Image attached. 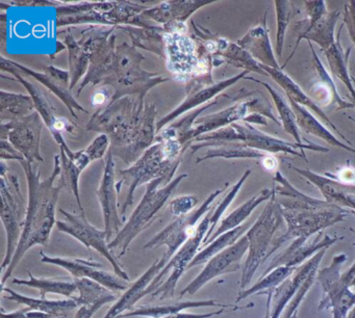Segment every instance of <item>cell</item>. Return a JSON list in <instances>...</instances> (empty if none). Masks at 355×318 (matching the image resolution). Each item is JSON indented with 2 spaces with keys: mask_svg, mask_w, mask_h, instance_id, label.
Wrapping results in <instances>:
<instances>
[{
  "mask_svg": "<svg viewBox=\"0 0 355 318\" xmlns=\"http://www.w3.org/2000/svg\"><path fill=\"white\" fill-rule=\"evenodd\" d=\"M259 66L284 89L286 95H288V100H292V101L296 102L299 105H304L309 107V109L313 110L320 118H323V120L327 123V125H329L334 130H336L343 139H345L349 145H351L350 141L340 132V130L336 128V125L330 121V118L326 116L325 112L321 109V107H320L318 104H315V102H313V99H311V98L301 89V87H299L297 83H295L288 75L284 74L282 69L277 70V69L270 68V67L263 66V64H259Z\"/></svg>",
  "mask_w": 355,
  "mask_h": 318,
  "instance_id": "33",
  "label": "cell"
},
{
  "mask_svg": "<svg viewBox=\"0 0 355 318\" xmlns=\"http://www.w3.org/2000/svg\"><path fill=\"white\" fill-rule=\"evenodd\" d=\"M291 168H293L295 172L303 175L305 178L309 179L311 182L315 184V186L322 191L328 203L338 205L340 199L344 195H348V193H353L355 191V185L344 184V183H340V181L332 180V179L320 176V175L315 174V173L311 172V170H301V168H295V166H291Z\"/></svg>",
  "mask_w": 355,
  "mask_h": 318,
  "instance_id": "42",
  "label": "cell"
},
{
  "mask_svg": "<svg viewBox=\"0 0 355 318\" xmlns=\"http://www.w3.org/2000/svg\"><path fill=\"white\" fill-rule=\"evenodd\" d=\"M217 103L218 98L217 99H214L213 101L205 104V105L200 106V107L196 108V109L187 112V114H184V116L180 118V120L174 121L171 124H169L168 126H166L165 128L162 129L159 133H157V136H155V143H162V141H178L180 143H182V145L191 147L190 143H187L186 139L187 136H188L189 133L192 130L193 126H194L197 118H199V116H200L205 110L209 109V107L216 105Z\"/></svg>",
  "mask_w": 355,
  "mask_h": 318,
  "instance_id": "36",
  "label": "cell"
},
{
  "mask_svg": "<svg viewBox=\"0 0 355 318\" xmlns=\"http://www.w3.org/2000/svg\"><path fill=\"white\" fill-rule=\"evenodd\" d=\"M157 114L155 103H145L140 96H125L97 109L86 129L107 134L114 157L130 166L155 145Z\"/></svg>",
  "mask_w": 355,
  "mask_h": 318,
  "instance_id": "1",
  "label": "cell"
},
{
  "mask_svg": "<svg viewBox=\"0 0 355 318\" xmlns=\"http://www.w3.org/2000/svg\"><path fill=\"white\" fill-rule=\"evenodd\" d=\"M288 101H290L291 107L294 110L299 129H302L304 132L311 133V134L324 139L326 143H330V145H334V147H340L342 149L351 152V153H355V149L349 147L346 143L338 141V139L334 137V135H332L329 130H327L315 116H313V114L306 108L299 105V104L292 101V100H288Z\"/></svg>",
  "mask_w": 355,
  "mask_h": 318,
  "instance_id": "40",
  "label": "cell"
},
{
  "mask_svg": "<svg viewBox=\"0 0 355 318\" xmlns=\"http://www.w3.org/2000/svg\"><path fill=\"white\" fill-rule=\"evenodd\" d=\"M326 249H327L318 251L311 259L298 266L290 278L286 279L279 286L276 287L273 292V297H272L273 308H272L271 317L270 318H280V315L284 313L288 301H292L293 297L298 292L303 283L313 272L319 270V264L321 263L322 259L325 255Z\"/></svg>",
  "mask_w": 355,
  "mask_h": 318,
  "instance_id": "23",
  "label": "cell"
},
{
  "mask_svg": "<svg viewBox=\"0 0 355 318\" xmlns=\"http://www.w3.org/2000/svg\"><path fill=\"white\" fill-rule=\"evenodd\" d=\"M19 164L24 168L28 180V211L26 224L15 255L9 267L5 270L1 279V286H5L6 281L12 276L28 249L36 245L45 247L49 245L51 231L57 224L55 211L58 200L60 193L63 189L60 183L58 186L55 185V180L59 178L62 170L60 155L55 156L53 173L46 179H41L40 170L35 164H31L26 159L20 160Z\"/></svg>",
  "mask_w": 355,
  "mask_h": 318,
  "instance_id": "2",
  "label": "cell"
},
{
  "mask_svg": "<svg viewBox=\"0 0 355 318\" xmlns=\"http://www.w3.org/2000/svg\"><path fill=\"white\" fill-rule=\"evenodd\" d=\"M248 73V71H243L242 73L236 75V76L224 79V80L219 81V82H215L214 85H209V87H202V89H198V91L188 94L186 99L178 107L174 108L167 116L157 121V133H159L162 129L165 128L168 125L171 124L172 122L182 116V114H187V112H191V110L196 109V108L200 107V106L205 105V103H207L209 101H213L211 99L222 95L221 93L224 89L232 87L234 83L240 81L241 79L246 78Z\"/></svg>",
  "mask_w": 355,
  "mask_h": 318,
  "instance_id": "24",
  "label": "cell"
},
{
  "mask_svg": "<svg viewBox=\"0 0 355 318\" xmlns=\"http://www.w3.org/2000/svg\"><path fill=\"white\" fill-rule=\"evenodd\" d=\"M39 112L11 122H1L0 139H6L31 164L43 162L41 155V135L44 126Z\"/></svg>",
  "mask_w": 355,
  "mask_h": 318,
  "instance_id": "17",
  "label": "cell"
},
{
  "mask_svg": "<svg viewBox=\"0 0 355 318\" xmlns=\"http://www.w3.org/2000/svg\"><path fill=\"white\" fill-rule=\"evenodd\" d=\"M296 268L288 267V266H278L275 270H271L269 274L263 276V278L259 279V282L255 283L250 288L240 291L238 297H236V303L250 297V295L263 294V293L265 294L267 291L275 289L286 279L290 278Z\"/></svg>",
  "mask_w": 355,
  "mask_h": 318,
  "instance_id": "45",
  "label": "cell"
},
{
  "mask_svg": "<svg viewBox=\"0 0 355 318\" xmlns=\"http://www.w3.org/2000/svg\"><path fill=\"white\" fill-rule=\"evenodd\" d=\"M318 272H313L311 276L307 278V280L303 283L301 288L299 289L298 292L295 294L293 297L292 301H290L286 309H284V313H282V317L280 318H292L295 313H297L299 306L302 303L303 299L305 295L309 292V289L313 286V282H315V278H317Z\"/></svg>",
  "mask_w": 355,
  "mask_h": 318,
  "instance_id": "50",
  "label": "cell"
},
{
  "mask_svg": "<svg viewBox=\"0 0 355 318\" xmlns=\"http://www.w3.org/2000/svg\"><path fill=\"white\" fill-rule=\"evenodd\" d=\"M275 289H271V290L267 291L265 292V294L267 295V303H266V315L265 318L271 317V301L272 297H273V292Z\"/></svg>",
  "mask_w": 355,
  "mask_h": 318,
  "instance_id": "61",
  "label": "cell"
},
{
  "mask_svg": "<svg viewBox=\"0 0 355 318\" xmlns=\"http://www.w3.org/2000/svg\"><path fill=\"white\" fill-rule=\"evenodd\" d=\"M103 307V305L80 306L73 318H92V316Z\"/></svg>",
  "mask_w": 355,
  "mask_h": 318,
  "instance_id": "59",
  "label": "cell"
},
{
  "mask_svg": "<svg viewBox=\"0 0 355 318\" xmlns=\"http://www.w3.org/2000/svg\"><path fill=\"white\" fill-rule=\"evenodd\" d=\"M274 187V186H273ZM284 222L282 206L276 197L275 188L263 213L247 231L249 241L248 256L242 268L240 291L250 284L257 268L269 258V251L274 241V235Z\"/></svg>",
  "mask_w": 355,
  "mask_h": 318,
  "instance_id": "8",
  "label": "cell"
},
{
  "mask_svg": "<svg viewBox=\"0 0 355 318\" xmlns=\"http://www.w3.org/2000/svg\"><path fill=\"white\" fill-rule=\"evenodd\" d=\"M292 318H297V313H295Z\"/></svg>",
  "mask_w": 355,
  "mask_h": 318,
  "instance_id": "63",
  "label": "cell"
},
{
  "mask_svg": "<svg viewBox=\"0 0 355 318\" xmlns=\"http://www.w3.org/2000/svg\"><path fill=\"white\" fill-rule=\"evenodd\" d=\"M111 147V141L110 137L105 133H101L98 136L95 137L90 145L85 149L87 155L90 158L91 162L101 160L105 154L109 152Z\"/></svg>",
  "mask_w": 355,
  "mask_h": 318,
  "instance_id": "51",
  "label": "cell"
},
{
  "mask_svg": "<svg viewBox=\"0 0 355 318\" xmlns=\"http://www.w3.org/2000/svg\"><path fill=\"white\" fill-rule=\"evenodd\" d=\"M165 44L166 67L176 80L187 85L193 79H213V56L193 35L165 33Z\"/></svg>",
  "mask_w": 355,
  "mask_h": 318,
  "instance_id": "7",
  "label": "cell"
},
{
  "mask_svg": "<svg viewBox=\"0 0 355 318\" xmlns=\"http://www.w3.org/2000/svg\"><path fill=\"white\" fill-rule=\"evenodd\" d=\"M249 241L246 235H243L234 245H230L221 253L211 258L205 263L202 272L184 289L180 294V299L186 295H194L205 285L221 274L234 272L241 268V260L248 251Z\"/></svg>",
  "mask_w": 355,
  "mask_h": 318,
  "instance_id": "18",
  "label": "cell"
},
{
  "mask_svg": "<svg viewBox=\"0 0 355 318\" xmlns=\"http://www.w3.org/2000/svg\"><path fill=\"white\" fill-rule=\"evenodd\" d=\"M251 174V170H246L243 175L242 178L232 187L230 191L226 193L225 197L220 201V203L214 208L213 212H211V228H209V232H207V237H205V241H203V245L211 238L213 233L215 232L216 226H217L218 222H219L220 218L223 216L224 212L227 209L228 206L232 204V202L234 201V197L238 195L239 191H240L241 187L244 184L245 180H247L249 175Z\"/></svg>",
  "mask_w": 355,
  "mask_h": 318,
  "instance_id": "48",
  "label": "cell"
},
{
  "mask_svg": "<svg viewBox=\"0 0 355 318\" xmlns=\"http://www.w3.org/2000/svg\"><path fill=\"white\" fill-rule=\"evenodd\" d=\"M338 16H340V12L334 10V12H326L322 18H320L319 20L313 23V24L309 25L305 20L300 21V22L295 24L296 33H298V41H297L294 51L292 52L290 58L286 60V62L294 55L297 47H298L299 43H300L302 39H309V42L313 41L315 42V43L319 44L320 47L322 48L323 51L329 49L334 44H336L334 33V26H336ZM284 66H286V64H284Z\"/></svg>",
  "mask_w": 355,
  "mask_h": 318,
  "instance_id": "28",
  "label": "cell"
},
{
  "mask_svg": "<svg viewBox=\"0 0 355 318\" xmlns=\"http://www.w3.org/2000/svg\"><path fill=\"white\" fill-rule=\"evenodd\" d=\"M142 4L132 1H85L58 6V27L92 24L105 26H130L149 28L146 19L141 16L146 10Z\"/></svg>",
  "mask_w": 355,
  "mask_h": 318,
  "instance_id": "4",
  "label": "cell"
},
{
  "mask_svg": "<svg viewBox=\"0 0 355 318\" xmlns=\"http://www.w3.org/2000/svg\"><path fill=\"white\" fill-rule=\"evenodd\" d=\"M248 224H242L234 230L228 231L224 234L220 235L219 237L211 241L207 247H203L196 256H195L193 261L189 265V270L195 266L201 265V264L207 263L211 258L215 257L218 254L221 253L224 249L230 247V245H234L241 237L243 236L246 230H249Z\"/></svg>",
  "mask_w": 355,
  "mask_h": 318,
  "instance_id": "43",
  "label": "cell"
},
{
  "mask_svg": "<svg viewBox=\"0 0 355 318\" xmlns=\"http://www.w3.org/2000/svg\"><path fill=\"white\" fill-rule=\"evenodd\" d=\"M345 23L348 26L349 33L355 45V1H350L345 6Z\"/></svg>",
  "mask_w": 355,
  "mask_h": 318,
  "instance_id": "55",
  "label": "cell"
},
{
  "mask_svg": "<svg viewBox=\"0 0 355 318\" xmlns=\"http://www.w3.org/2000/svg\"><path fill=\"white\" fill-rule=\"evenodd\" d=\"M274 181L277 183V185H274V188H275L278 203L282 206V209L318 210L332 205L327 201H321L301 193L298 189L295 188L278 170L274 177Z\"/></svg>",
  "mask_w": 355,
  "mask_h": 318,
  "instance_id": "30",
  "label": "cell"
},
{
  "mask_svg": "<svg viewBox=\"0 0 355 318\" xmlns=\"http://www.w3.org/2000/svg\"><path fill=\"white\" fill-rule=\"evenodd\" d=\"M28 280L24 279H13L12 282L14 284L21 285V286L33 287L38 289L40 297L46 299L47 293L63 295V297L72 299L74 293L78 292L74 279L67 278H37L32 272H28Z\"/></svg>",
  "mask_w": 355,
  "mask_h": 318,
  "instance_id": "37",
  "label": "cell"
},
{
  "mask_svg": "<svg viewBox=\"0 0 355 318\" xmlns=\"http://www.w3.org/2000/svg\"><path fill=\"white\" fill-rule=\"evenodd\" d=\"M327 176H331L332 178L336 177L340 183L348 185H355V168H340L338 172H336V176L331 174H326Z\"/></svg>",
  "mask_w": 355,
  "mask_h": 318,
  "instance_id": "56",
  "label": "cell"
},
{
  "mask_svg": "<svg viewBox=\"0 0 355 318\" xmlns=\"http://www.w3.org/2000/svg\"><path fill=\"white\" fill-rule=\"evenodd\" d=\"M116 29L123 31L132 39V45L137 49L146 50L157 54L159 58L165 60L166 44L165 29L163 26H153L149 28L144 27L130 26V25H121L116 26Z\"/></svg>",
  "mask_w": 355,
  "mask_h": 318,
  "instance_id": "34",
  "label": "cell"
},
{
  "mask_svg": "<svg viewBox=\"0 0 355 318\" xmlns=\"http://www.w3.org/2000/svg\"><path fill=\"white\" fill-rule=\"evenodd\" d=\"M0 318H55L49 314L43 313V312L34 311L30 308L26 307L24 309L17 310V311L7 313L5 310L1 309V317Z\"/></svg>",
  "mask_w": 355,
  "mask_h": 318,
  "instance_id": "53",
  "label": "cell"
},
{
  "mask_svg": "<svg viewBox=\"0 0 355 318\" xmlns=\"http://www.w3.org/2000/svg\"><path fill=\"white\" fill-rule=\"evenodd\" d=\"M78 287V297H76L78 306L107 305L117 301L115 292L90 279H74Z\"/></svg>",
  "mask_w": 355,
  "mask_h": 318,
  "instance_id": "41",
  "label": "cell"
},
{
  "mask_svg": "<svg viewBox=\"0 0 355 318\" xmlns=\"http://www.w3.org/2000/svg\"><path fill=\"white\" fill-rule=\"evenodd\" d=\"M65 45L68 50V60H69L70 89H73L76 85L86 76L90 66V53L86 48L76 41L71 30L68 29L65 35Z\"/></svg>",
  "mask_w": 355,
  "mask_h": 318,
  "instance_id": "39",
  "label": "cell"
},
{
  "mask_svg": "<svg viewBox=\"0 0 355 318\" xmlns=\"http://www.w3.org/2000/svg\"><path fill=\"white\" fill-rule=\"evenodd\" d=\"M199 199L197 195H180L170 201L169 209L175 218L187 215L195 209L198 205Z\"/></svg>",
  "mask_w": 355,
  "mask_h": 318,
  "instance_id": "49",
  "label": "cell"
},
{
  "mask_svg": "<svg viewBox=\"0 0 355 318\" xmlns=\"http://www.w3.org/2000/svg\"><path fill=\"white\" fill-rule=\"evenodd\" d=\"M205 141L238 143L239 145L252 148V149L266 152V153L284 152V153L294 154L298 157L304 158L305 160H306V156L303 152L304 149L318 152L329 151L327 148L321 147V145H315L311 141L309 143H303V145L288 143V141L266 134L246 122L244 124H241L239 122L234 123L225 128L200 135L193 141V143H205Z\"/></svg>",
  "mask_w": 355,
  "mask_h": 318,
  "instance_id": "9",
  "label": "cell"
},
{
  "mask_svg": "<svg viewBox=\"0 0 355 318\" xmlns=\"http://www.w3.org/2000/svg\"><path fill=\"white\" fill-rule=\"evenodd\" d=\"M144 55L134 46L128 43L117 45L111 74L101 85L113 89L112 102L125 96H140L145 99L150 89L170 80L159 73L144 70Z\"/></svg>",
  "mask_w": 355,
  "mask_h": 318,
  "instance_id": "5",
  "label": "cell"
},
{
  "mask_svg": "<svg viewBox=\"0 0 355 318\" xmlns=\"http://www.w3.org/2000/svg\"><path fill=\"white\" fill-rule=\"evenodd\" d=\"M261 164H263V168L268 170H273L277 168V160L269 154L261 159Z\"/></svg>",
  "mask_w": 355,
  "mask_h": 318,
  "instance_id": "60",
  "label": "cell"
},
{
  "mask_svg": "<svg viewBox=\"0 0 355 318\" xmlns=\"http://www.w3.org/2000/svg\"><path fill=\"white\" fill-rule=\"evenodd\" d=\"M168 263L165 254L162 256L161 259H157L150 267L147 268L146 272L139 276L138 280L135 281L130 285L128 289L124 291L123 294L117 299L115 303L110 308L103 318H118L126 312L132 311V307L138 303L143 297H146V290L149 285L155 280V276L159 274L162 270Z\"/></svg>",
  "mask_w": 355,
  "mask_h": 318,
  "instance_id": "27",
  "label": "cell"
},
{
  "mask_svg": "<svg viewBox=\"0 0 355 318\" xmlns=\"http://www.w3.org/2000/svg\"><path fill=\"white\" fill-rule=\"evenodd\" d=\"M188 177L182 174L175 177L171 183L167 184L164 179H157L146 185V191L132 211V215L124 224L117 236L109 243L110 249H120L119 256L128 251L130 243L140 233L146 230L157 220L159 211L165 207L172 193L178 188L180 183Z\"/></svg>",
  "mask_w": 355,
  "mask_h": 318,
  "instance_id": "6",
  "label": "cell"
},
{
  "mask_svg": "<svg viewBox=\"0 0 355 318\" xmlns=\"http://www.w3.org/2000/svg\"><path fill=\"white\" fill-rule=\"evenodd\" d=\"M41 261L53 264L67 270L72 279H90L107 287L113 292L125 291L130 287L128 281L123 280L116 274H111L103 268V264L93 260L80 258L51 257L41 251Z\"/></svg>",
  "mask_w": 355,
  "mask_h": 318,
  "instance_id": "21",
  "label": "cell"
},
{
  "mask_svg": "<svg viewBox=\"0 0 355 318\" xmlns=\"http://www.w3.org/2000/svg\"><path fill=\"white\" fill-rule=\"evenodd\" d=\"M200 307H220V308H234V309H243V308L234 307L232 305H223V303H217L213 299L209 301H169L165 303H159L157 305H144L141 307L135 308L132 311L126 312L122 314L118 318L132 317V316H144V317L162 318L165 316L172 315V314L180 313L184 310L191 309V308Z\"/></svg>",
  "mask_w": 355,
  "mask_h": 318,
  "instance_id": "31",
  "label": "cell"
},
{
  "mask_svg": "<svg viewBox=\"0 0 355 318\" xmlns=\"http://www.w3.org/2000/svg\"><path fill=\"white\" fill-rule=\"evenodd\" d=\"M0 64H1V71L3 72H8L13 75L15 77V80L19 81L28 89V95L32 96L33 100H34L36 112H39L45 126L51 131L55 143H58L59 147L64 148L67 155L72 157L74 151H72L68 143H66L64 134L68 133L72 136L76 135L78 125L72 121L68 120V118L58 116L55 105H53V101H51L46 91L41 89L36 83L28 81L24 75L20 74L17 71L13 70L11 67L8 66L7 62L3 58L0 60Z\"/></svg>",
  "mask_w": 355,
  "mask_h": 318,
  "instance_id": "14",
  "label": "cell"
},
{
  "mask_svg": "<svg viewBox=\"0 0 355 318\" xmlns=\"http://www.w3.org/2000/svg\"><path fill=\"white\" fill-rule=\"evenodd\" d=\"M266 18L267 12L263 17V22L251 28L243 39L238 41V45L248 51L254 60L261 62L259 64L279 70L277 60L272 50Z\"/></svg>",
  "mask_w": 355,
  "mask_h": 318,
  "instance_id": "29",
  "label": "cell"
},
{
  "mask_svg": "<svg viewBox=\"0 0 355 318\" xmlns=\"http://www.w3.org/2000/svg\"><path fill=\"white\" fill-rule=\"evenodd\" d=\"M115 160L112 152H107L105 156V170L101 184L96 191L97 197L101 204L105 222V231L107 233L109 243L117 236L118 233L123 228V220L120 218L118 211L117 181H116Z\"/></svg>",
  "mask_w": 355,
  "mask_h": 318,
  "instance_id": "22",
  "label": "cell"
},
{
  "mask_svg": "<svg viewBox=\"0 0 355 318\" xmlns=\"http://www.w3.org/2000/svg\"><path fill=\"white\" fill-rule=\"evenodd\" d=\"M348 213L349 211L336 204L318 210L282 209V216L288 224V230L284 234L274 239L269 257L278 247H282V243L291 239H309L311 235L315 233L318 234L324 229L342 222Z\"/></svg>",
  "mask_w": 355,
  "mask_h": 318,
  "instance_id": "12",
  "label": "cell"
},
{
  "mask_svg": "<svg viewBox=\"0 0 355 318\" xmlns=\"http://www.w3.org/2000/svg\"><path fill=\"white\" fill-rule=\"evenodd\" d=\"M58 318H66V317H58Z\"/></svg>",
  "mask_w": 355,
  "mask_h": 318,
  "instance_id": "64",
  "label": "cell"
},
{
  "mask_svg": "<svg viewBox=\"0 0 355 318\" xmlns=\"http://www.w3.org/2000/svg\"><path fill=\"white\" fill-rule=\"evenodd\" d=\"M276 15H277V35H276V53L279 58L284 49V35L286 27L295 15L294 4L291 1H275Z\"/></svg>",
  "mask_w": 355,
  "mask_h": 318,
  "instance_id": "47",
  "label": "cell"
},
{
  "mask_svg": "<svg viewBox=\"0 0 355 318\" xmlns=\"http://www.w3.org/2000/svg\"><path fill=\"white\" fill-rule=\"evenodd\" d=\"M347 318H355V307L352 308L350 312H349L348 316Z\"/></svg>",
  "mask_w": 355,
  "mask_h": 318,
  "instance_id": "62",
  "label": "cell"
},
{
  "mask_svg": "<svg viewBox=\"0 0 355 318\" xmlns=\"http://www.w3.org/2000/svg\"><path fill=\"white\" fill-rule=\"evenodd\" d=\"M347 260L345 254L334 256L331 264L318 270L317 279L323 288L319 310L331 309L334 318H347L355 307V291L340 282V266Z\"/></svg>",
  "mask_w": 355,
  "mask_h": 318,
  "instance_id": "16",
  "label": "cell"
},
{
  "mask_svg": "<svg viewBox=\"0 0 355 318\" xmlns=\"http://www.w3.org/2000/svg\"><path fill=\"white\" fill-rule=\"evenodd\" d=\"M322 232L318 233L315 238L311 242H307V239L296 238L291 243L290 247L278 257L274 258L273 261L268 266L263 272V276L269 274L271 270H275L278 266H288V267H298L301 264L311 259L318 251L323 249H328L330 245L338 241V237H330L329 235H324L321 239Z\"/></svg>",
  "mask_w": 355,
  "mask_h": 318,
  "instance_id": "25",
  "label": "cell"
},
{
  "mask_svg": "<svg viewBox=\"0 0 355 318\" xmlns=\"http://www.w3.org/2000/svg\"><path fill=\"white\" fill-rule=\"evenodd\" d=\"M36 112L32 96L26 94L0 91V116L1 122L20 120Z\"/></svg>",
  "mask_w": 355,
  "mask_h": 318,
  "instance_id": "38",
  "label": "cell"
},
{
  "mask_svg": "<svg viewBox=\"0 0 355 318\" xmlns=\"http://www.w3.org/2000/svg\"><path fill=\"white\" fill-rule=\"evenodd\" d=\"M0 158L1 160H20L26 159L12 145L9 141L0 139Z\"/></svg>",
  "mask_w": 355,
  "mask_h": 318,
  "instance_id": "54",
  "label": "cell"
},
{
  "mask_svg": "<svg viewBox=\"0 0 355 318\" xmlns=\"http://www.w3.org/2000/svg\"><path fill=\"white\" fill-rule=\"evenodd\" d=\"M60 212L65 216V220H57L55 226H57L58 230L73 237L88 249H93L98 251L111 263L114 272L118 276L130 282L128 272L120 265L117 258L114 257L112 254L105 231L99 230L96 227L91 224L85 212L74 214L64 209H60Z\"/></svg>",
  "mask_w": 355,
  "mask_h": 318,
  "instance_id": "15",
  "label": "cell"
},
{
  "mask_svg": "<svg viewBox=\"0 0 355 318\" xmlns=\"http://www.w3.org/2000/svg\"><path fill=\"white\" fill-rule=\"evenodd\" d=\"M189 148L178 141L155 143L130 168L118 170V191H121L122 185H128V195L120 209L123 222L124 214L134 204L136 189L157 179H164L167 184L171 183L175 178L174 175L178 166L182 164V156Z\"/></svg>",
  "mask_w": 355,
  "mask_h": 318,
  "instance_id": "3",
  "label": "cell"
},
{
  "mask_svg": "<svg viewBox=\"0 0 355 318\" xmlns=\"http://www.w3.org/2000/svg\"><path fill=\"white\" fill-rule=\"evenodd\" d=\"M209 0H173L163 1L153 8H146L141 16L151 19L161 26L168 25L187 24V20L199 8L209 6Z\"/></svg>",
  "mask_w": 355,
  "mask_h": 318,
  "instance_id": "26",
  "label": "cell"
},
{
  "mask_svg": "<svg viewBox=\"0 0 355 318\" xmlns=\"http://www.w3.org/2000/svg\"><path fill=\"white\" fill-rule=\"evenodd\" d=\"M274 193V187H272L271 189L265 188L257 195V197H251L249 201H247L246 203L241 205L240 207L236 208V210L232 212V213L228 214L226 218H224L223 220L220 222L219 226H218L217 230H215V232L211 235V238L202 245L201 249L203 247H207V245L211 242V241L215 240L217 237H219L220 235L224 234V233L228 232V231L234 230V229L238 228V227L242 226L243 222H245L247 218H249L251 213H252L253 210L259 205V204L263 203L265 201H269L271 199L272 195Z\"/></svg>",
  "mask_w": 355,
  "mask_h": 318,
  "instance_id": "35",
  "label": "cell"
},
{
  "mask_svg": "<svg viewBox=\"0 0 355 318\" xmlns=\"http://www.w3.org/2000/svg\"><path fill=\"white\" fill-rule=\"evenodd\" d=\"M269 109L270 104L268 102H261L259 99H254L251 101L239 102L221 112L199 116L192 130L187 136V143L192 145L193 141L200 135L225 128L239 121H244V118L248 116L249 112H252V114H263V116H266Z\"/></svg>",
  "mask_w": 355,
  "mask_h": 318,
  "instance_id": "20",
  "label": "cell"
},
{
  "mask_svg": "<svg viewBox=\"0 0 355 318\" xmlns=\"http://www.w3.org/2000/svg\"><path fill=\"white\" fill-rule=\"evenodd\" d=\"M1 58L7 62L8 66L11 67L13 70L17 71L24 76H31L36 79L39 83L44 85L49 91L55 94L58 98H60L62 102L65 104L66 107L69 110L70 114L73 118H78L76 110L78 112L89 114L88 110L76 100V98L72 95V91L70 89V74L69 71L62 70L55 66H49L45 68V72H37L33 69L28 68L19 62H14L12 60H8L5 56L1 55Z\"/></svg>",
  "mask_w": 355,
  "mask_h": 318,
  "instance_id": "19",
  "label": "cell"
},
{
  "mask_svg": "<svg viewBox=\"0 0 355 318\" xmlns=\"http://www.w3.org/2000/svg\"><path fill=\"white\" fill-rule=\"evenodd\" d=\"M225 311V308H221L218 311L209 312V313L195 314L180 312V313L172 314V315L165 316V317L162 318H211L214 317V316L220 315V314L224 313Z\"/></svg>",
  "mask_w": 355,
  "mask_h": 318,
  "instance_id": "57",
  "label": "cell"
},
{
  "mask_svg": "<svg viewBox=\"0 0 355 318\" xmlns=\"http://www.w3.org/2000/svg\"><path fill=\"white\" fill-rule=\"evenodd\" d=\"M227 187L228 183H226L223 188L218 189V191L211 193L197 209L193 210L191 213L187 214V215L176 218V220L170 222L161 232L153 236L144 245V249H155L165 245V247H167V251L164 254L169 261L173 257L174 254L196 233L200 218L207 215L213 209L216 199L221 193H223Z\"/></svg>",
  "mask_w": 355,
  "mask_h": 318,
  "instance_id": "13",
  "label": "cell"
},
{
  "mask_svg": "<svg viewBox=\"0 0 355 318\" xmlns=\"http://www.w3.org/2000/svg\"><path fill=\"white\" fill-rule=\"evenodd\" d=\"M340 282H342L345 286L355 291V262L347 272L340 274Z\"/></svg>",
  "mask_w": 355,
  "mask_h": 318,
  "instance_id": "58",
  "label": "cell"
},
{
  "mask_svg": "<svg viewBox=\"0 0 355 318\" xmlns=\"http://www.w3.org/2000/svg\"><path fill=\"white\" fill-rule=\"evenodd\" d=\"M245 79L255 81V82L263 85V87L269 91V93L271 94L272 98H273L276 108H277L278 114H279L280 122H282L284 130H286V132L290 133V134L294 137L297 143H299V145H303L300 133H299V127L298 124H297L296 116H295L294 110H293L292 107L288 106V104L286 103L284 97H282V95H279L275 89H272L268 83L263 82V81L261 80H257V79L251 78V77H246Z\"/></svg>",
  "mask_w": 355,
  "mask_h": 318,
  "instance_id": "46",
  "label": "cell"
},
{
  "mask_svg": "<svg viewBox=\"0 0 355 318\" xmlns=\"http://www.w3.org/2000/svg\"><path fill=\"white\" fill-rule=\"evenodd\" d=\"M60 160H61V175H60L59 183L63 188L71 191L76 197V203L80 212H85L82 205V200L80 195V177L83 170L76 166V162L67 155L65 149L60 147Z\"/></svg>",
  "mask_w": 355,
  "mask_h": 318,
  "instance_id": "44",
  "label": "cell"
},
{
  "mask_svg": "<svg viewBox=\"0 0 355 318\" xmlns=\"http://www.w3.org/2000/svg\"><path fill=\"white\" fill-rule=\"evenodd\" d=\"M1 291L9 293V294L3 297L6 299L15 301L19 305H24L26 307L34 310V311L49 314V315H53L55 318L67 317L70 312L80 307L78 303H76V297L67 299H42V297L34 299V297L20 294L13 289L5 286H1Z\"/></svg>",
  "mask_w": 355,
  "mask_h": 318,
  "instance_id": "32",
  "label": "cell"
},
{
  "mask_svg": "<svg viewBox=\"0 0 355 318\" xmlns=\"http://www.w3.org/2000/svg\"><path fill=\"white\" fill-rule=\"evenodd\" d=\"M1 220L7 234V249L1 268L7 270L15 255L18 242L26 224L28 204H26L19 180L16 175L10 172L9 166L1 160Z\"/></svg>",
  "mask_w": 355,
  "mask_h": 318,
  "instance_id": "10",
  "label": "cell"
},
{
  "mask_svg": "<svg viewBox=\"0 0 355 318\" xmlns=\"http://www.w3.org/2000/svg\"><path fill=\"white\" fill-rule=\"evenodd\" d=\"M216 206H214L215 208ZM213 209L199 222L196 233L174 254L165 267L155 276L146 290V295L159 297L161 299H170L174 297L176 285L182 274L189 270V265L195 256L201 251L203 241L211 228V215Z\"/></svg>",
  "mask_w": 355,
  "mask_h": 318,
  "instance_id": "11",
  "label": "cell"
},
{
  "mask_svg": "<svg viewBox=\"0 0 355 318\" xmlns=\"http://www.w3.org/2000/svg\"><path fill=\"white\" fill-rule=\"evenodd\" d=\"M114 91L111 87H105V85H101L96 91L93 93L91 97V104L92 107L101 108L105 107L111 103L113 100Z\"/></svg>",
  "mask_w": 355,
  "mask_h": 318,
  "instance_id": "52",
  "label": "cell"
}]
</instances>
